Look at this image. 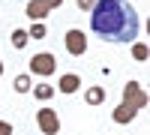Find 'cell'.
Masks as SVG:
<instances>
[{
    "mask_svg": "<svg viewBox=\"0 0 150 135\" xmlns=\"http://www.w3.org/2000/svg\"><path fill=\"white\" fill-rule=\"evenodd\" d=\"M90 30L105 42H135L138 12L129 0H96L90 9Z\"/></svg>",
    "mask_w": 150,
    "mask_h": 135,
    "instance_id": "1",
    "label": "cell"
},
{
    "mask_svg": "<svg viewBox=\"0 0 150 135\" xmlns=\"http://www.w3.org/2000/svg\"><path fill=\"white\" fill-rule=\"evenodd\" d=\"M120 105L129 108V111H135V114L147 105V93H144V87L138 81H126V84H123V102Z\"/></svg>",
    "mask_w": 150,
    "mask_h": 135,
    "instance_id": "2",
    "label": "cell"
},
{
    "mask_svg": "<svg viewBox=\"0 0 150 135\" xmlns=\"http://www.w3.org/2000/svg\"><path fill=\"white\" fill-rule=\"evenodd\" d=\"M54 69H57V60H54V54L42 51V54H33V57H30V72H33V75L48 78V75H54Z\"/></svg>",
    "mask_w": 150,
    "mask_h": 135,
    "instance_id": "3",
    "label": "cell"
},
{
    "mask_svg": "<svg viewBox=\"0 0 150 135\" xmlns=\"http://www.w3.org/2000/svg\"><path fill=\"white\" fill-rule=\"evenodd\" d=\"M36 123H39L42 135H57L60 132V114L54 108H39V111H36Z\"/></svg>",
    "mask_w": 150,
    "mask_h": 135,
    "instance_id": "4",
    "label": "cell"
},
{
    "mask_svg": "<svg viewBox=\"0 0 150 135\" xmlns=\"http://www.w3.org/2000/svg\"><path fill=\"white\" fill-rule=\"evenodd\" d=\"M63 42H66V51H69L72 57H81V54L87 51V36H84V30H78V27L66 30Z\"/></svg>",
    "mask_w": 150,
    "mask_h": 135,
    "instance_id": "5",
    "label": "cell"
},
{
    "mask_svg": "<svg viewBox=\"0 0 150 135\" xmlns=\"http://www.w3.org/2000/svg\"><path fill=\"white\" fill-rule=\"evenodd\" d=\"M54 6H60V0H30L24 12H27L33 21H42V18H45V15H48V12H51Z\"/></svg>",
    "mask_w": 150,
    "mask_h": 135,
    "instance_id": "6",
    "label": "cell"
},
{
    "mask_svg": "<svg viewBox=\"0 0 150 135\" xmlns=\"http://www.w3.org/2000/svg\"><path fill=\"white\" fill-rule=\"evenodd\" d=\"M78 87H81V78L75 75V72L60 75V93H78Z\"/></svg>",
    "mask_w": 150,
    "mask_h": 135,
    "instance_id": "7",
    "label": "cell"
},
{
    "mask_svg": "<svg viewBox=\"0 0 150 135\" xmlns=\"http://www.w3.org/2000/svg\"><path fill=\"white\" fill-rule=\"evenodd\" d=\"M84 102L87 105H102L105 102V87H87V93H84Z\"/></svg>",
    "mask_w": 150,
    "mask_h": 135,
    "instance_id": "8",
    "label": "cell"
},
{
    "mask_svg": "<svg viewBox=\"0 0 150 135\" xmlns=\"http://www.w3.org/2000/svg\"><path fill=\"white\" fill-rule=\"evenodd\" d=\"M30 90H33V96H36L39 102H48V99H51V96L57 93V87H54V84H36V87H30Z\"/></svg>",
    "mask_w": 150,
    "mask_h": 135,
    "instance_id": "9",
    "label": "cell"
},
{
    "mask_svg": "<svg viewBox=\"0 0 150 135\" xmlns=\"http://www.w3.org/2000/svg\"><path fill=\"white\" fill-rule=\"evenodd\" d=\"M111 117H114V123H129V120L135 117V111H129V108L117 105V108H114V114H111Z\"/></svg>",
    "mask_w": 150,
    "mask_h": 135,
    "instance_id": "10",
    "label": "cell"
},
{
    "mask_svg": "<svg viewBox=\"0 0 150 135\" xmlns=\"http://www.w3.org/2000/svg\"><path fill=\"white\" fill-rule=\"evenodd\" d=\"M9 39H12V48H18V51L30 42V39H27V30H12V36H9Z\"/></svg>",
    "mask_w": 150,
    "mask_h": 135,
    "instance_id": "11",
    "label": "cell"
},
{
    "mask_svg": "<svg viewBox=\"0 0 150 135\" xmlns=\"http://www.w3.org/2000/svg\"><path fill=\"white\" fill-rule=\"evenodd\" d=\"M30 87H33L30 75H15V90L18 93H30Z\"/></svg>",
    "mask_w": 150,
    "mask_h": 135,
    "instance_id": "12",
    "label": "cell"
},
{
    "mask_svg": "<svg viewBox=\"0 0 150 135\" xmlns=\"http://www.w3.org/2000/svg\"><path fill=\"white\" fill-rule=\"evenodd\" d=\"M27 39H45V24L42 21H33V27L27 30Z\"/></svg>",
    "mask_w": 150,
    "mask_h": 135,
    "instance_id": "13",
    "label": "cell"
},
{
    "mask_svg": "<svg viewBox=\"0 0 150 135\" xmlns=\"http://www.w3.org/2000/svg\"><path fill=\"white\" fill-rule=\"evenodd\" d=\"M132 54H135L138 63H144V60H147V45H144V42H135V45H132Z\"/></svg>",
    "mask_w": 150,
    "mask_h": 135,
    "instance_id": "14",
    "label": "cell"
},
{
    "mask_svg": "<svg viewBox=\"0 0 150 135\" xmlns=\"http://www.w3.org/2000/svg\"><path fill=\"white\" fill-rule=\"evenodd\" d=\"M0 135H12V123H6V120H0Z\"/></svg>",
    "mask_w": 150,
    "mask_h": 135,
    "instance_id": "15",
    "label": "cell"
},
{
    "mask_svg": "<svg viewBox=\"0 0 150 135\" xmlns=\"http://www.w3.org/2000/svg\"><path fill=\"white\" fill-rule=\"evenodd\" d=\"M75 3H78L81 9H93V6H96V0H75Z\"/></svg>",
    "mask_w": 150,
    "mask_h": 135,
    "instance_id": "16",
    "label": "cell"
},
{
    "mask_svg": "<svg viewBox=\"0 0 150 135\" xmlns=\"http://www.w3.org/2000/svg\"><path fill=\"white\" fill-rule=\"evenodd\" d=\"M0 75H3V63H0Z\"/></svg>",
    "mask_w": 150,
    "mask_h": 135,
    "instance_id": "17",
    "label": "cell"
},
{
    "mask_svg": "<svg viewBox=\"0 0 150 135\" xmlns=\"http://www.w3.org/2000/svg\"><path fill=\"white\" fill-rule=\"evenodd\" d=\"M60 3H63V0H60Z\"/></svg>",
    "mask_w": 150,
    "mask_h": 135,
    "instance_id": "18",
    "label": "cell"
}]
</instances>
